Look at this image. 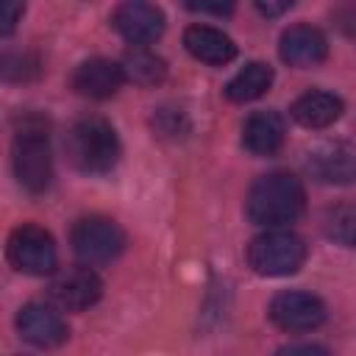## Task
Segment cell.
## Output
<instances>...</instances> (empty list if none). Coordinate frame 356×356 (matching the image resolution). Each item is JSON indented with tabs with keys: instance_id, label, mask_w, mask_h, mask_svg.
Wrapping results in <instances>:
<instances>
[{
	"instance_id": "cell-12",
	"label": "cell",
	"mask_w": 356,
	"mask_h": 356,
	"mask_svg": "<svg viewBox=\"0 0 356 356\" xmlns=\"http://www.w3.org/2000/svg\"><path fill=\"white\" fill-rule=\"evenodd\" d=\"M122 81H125L122 67L108 61V58H89V61L78 64L72 78H70L72 89L83 97H92V100H106V97L117 95Z\"/></svg>"
},
{
	"instance_id": "cell-13",
	"label": "cell",
	"mask_w": 356,
	"mask_h": 356,
	"mask_svg": "<svg viewBox=\"0 0 356 356\" xmlns=\"http://www.w3.org/2000/svg\"><path fill=\"white\" fill-rule=\"evenodd\" d=\"M278 53H281V61L289 67H312L328 56V42L323 31L312 25H292L281 33Z\"/></svg>"
},
{
	"instance_id": "cell-7",
	"label": "cell",
	"mask_w": 356,
	"mask_h": 356,
	"mask_svg": "<svg viewBox=\"0 0 356 356\" xmlns=\"http://www.w3.org/2000/svg\"><path fill=\"white\" fill-rule=\"evenodd\" d=\"M47 295L58 309L81 312V309H89L100 300L103 281L89 264H75V267H67V270L53 275Z\"/></svg>"
},
{
	"instance_id": "cell-26",
	"label": "cell",
	"mask_w": 356,
	"mask_h": 356,
	"mask_svg": "<svg viewBox=\"0 0 356 356\" xmlns=\"http://www.w3.org/2000/svg\"><path fill=\"white\" fill-rule=\"evenodd\" d=\"M339 19H342L339 25H342L348 33H353V36H356V8H348L345 14H339Z\"/></svg>"
},
{
	"instance_id": "cell-6",
	"label": "cell",
	"mask_w": 356,
	"mask_h": 356,
	"mask_svg": "<svg viewBox=\"0 0 356 356\" xmlns=\"http://www.w3.org/2000/svg\"><path fill=\"white\" fill-rule=\"evenodd\" d=\"M6 253L8 261L25 275H50L56 270V242L42 225L25 222L14 228Z\"/></svg>"
},
{
	"instance_id": "cell-25",
	"label": "cell",
	"mask_w": 356,
	"mask_h": 356,
	"mask_svg": "<svg viewBox=\"0 0 356 356\" xmlns=\"http://www.w3.org/2000/svg\"><path fill=\"white\" fill-rule=\"evenodd\" d=\"M289 6H292V3H286V0H284V3H256V8H259L264 17H278V14H284Z\"/></svg>"
},
{
	"instance_id": "cell-14",
	"label": "cell",
	"mask_w": 356,
	"mask_h": 356,
	"mask_svg": "<svg viewBox=\"0 0 356 356\" xmlns=\"http://www.w3.org/2000/svg\"><path fill=\"white\" fill-rule=\"evenodd\" d=\"M286 136L284 117L278 111H253L242 125V145L253 156H273Z\"/></svg>"
},
{
	"instance_id": "cell-17",
	"label": "cell",
	"mask_w": 356,
	"mask_h": 356,
	"mask_svg": "<svg viewBox=\"0 0 356 356\" xmlns=\"http://www.w3.org/2000/svg\"><path fill=\"white\" fill-rule=\"evenodd\" d=\"M122 75L125 81L136 83V86H156L164 81L167 75V64L161 56H156L153 50L147 47H131L125 56H122Z\"/></svg>"
},
{
	"instance_id": "cell-19",
	"label": "cell",
	"mask_w": 356,
	"mask_h": 356,
	"mask_svg": "<svg viewBox=\"0 0 356 356\" xmlns=\"http://www.w3.org/2000/svg\"><path fill=\"white\" fill-rule=\"evenodd\" d=\"M323 231L342 248H356V200H339L325 209Z\"/></svg>"
},
{
	"instance_id": "cell-20",
	"label": "cell",
	"mask_w": 356,
	"mask_h": 356,
	"mask_svg": "<svg viewBox=\"0 0 356 356\" xmlns=\"http://www.w3.org/2000/svg\"><path fill=\"white\" fill-rule=\"evenodd\" d=\"M36 72H39V64L31 56H6L3 58V75L8 81H25Z\"/></svg>"
},
{
	"instance_id": "cell-16",
	"label": "cell",
	"mask_w": 356,
	"mask_h": 356,
	"mask_svg": "<svg viewBox=\"0 0 356 356\" xmlns=\"http://www.w3.org/2000/svg\"><path fill=\"white\" fill-rule=\"evenodd\" d=\"M292 120L303 128L320 131L342 117V100L331 92H306L292 103Z\"/></svg>"
},
{
	"instance_id": "cell-21",
	"label": "cell",
	"mask_w": 356,
	"mask_h": 356,
	"mask_svg": "<svg viewBox=\"0 0 356 356\" xmlns=\"http://www.w3.org/2000/svg\"><path fill=\"white\" fill-rule=\"evenodd\" d=\"M153 125H156V131L164 134V136H178V134L184 131V114H181V108H175V111L161 108V111L153 117Z\"/></svg>"
},
{
	"instance_id": "cell-22",
	"label": "cell",
	"mask_w": 356,
	"mask_h": 356,
	"mask_svg": "<svg viewBox=\"0 0 356 356\" xmlns=\"http://www.w3.org/2000/svg\"><path fill=\"white\" fill-rule=\"evenodd\" d=\"M22 3H17V0H6L3 6H0V33L3 36H8L11 31H14V25H17V19L22 17Z\"/></svg>"
},
{
	"instance_id": "cell-3",
	"label": "cell",
	"mask_w": 356,
	"mask_h": 356,
	"mask_svg": "<svg viewBox=\"0 0 356 356\" xmlns=\"http://www.w3.org/2000/svg\"><path fill=\"white\" fill-rule=\"evenodd\" d=\"M11 164L17 181L28 192H44L53 178V153L47 142V125L39 117H25L22 128L14 134Z\"/></svg>"
},
{
	"instance_id": "cell-5",
	"label": "cell",
	"mask_w": 356,
	"mask_h": 356,
	"mask_svg": "<svg viewBox=\"0 0 356 356\" xmlns=\"http://www.w3.org/2000/svg\"><path fill=\"white\" fill-rule=\"evenodd\" d=\"M70 242H72L75 256L83 264H106L122 253L125 234L114 220L100 217V214H89L72 225Z\"/></svg>"
},
{
	"instance_id": "cell-1",
	"label": "cell",
	"mask_w": 356,
	"mask_h": 356,
	"mask_svg": "<svg viewBox=\"0 0 356 356\" xmlns=\"http://www.w3.org/2000/svg\"><path fill=\"white\" fill-rule=\"evenodd\" d=\"M303 206H306V192L300 178L284 170L259 175L245 200L248 217L256 225H264L267 231L295 222L303 214Z\"/></svg>"
},
{
	"instance_id": "cell-2",
	"label": "cell",
	"mask_w": 356,
	"mask_h": 356,
	"mask_svg": "<svg viewBox=\"0 0 356 356\" xmlns=\"http://www.w3.org/2000/svg\"><path fill=\"white\" fill-rule=\"evenodd\" d=\"M67 156L75 170L89 175H103L120 161V139L108 120L97 114L78 117L64 139Z\"/></svg>"
},
{
	"instance_id": "cell-10",
	"label": "cell",
	"mask_w": 356,
	"mask_h": 356,
	"mask_svg": "<svg viewBox=\"0 0 356 356\" xmlns=\"http://www.w3.org/2000/svg\"><path fill=\"white\" fill-rule=\"evenodd\" d=\"M17 331L22 334L25 342H31L36 348H58L70 337V328H67L64 317L58 314V309H53L47 303H39V300L19 309Z\"/></svg>"
},
{
	"instance_id": "cell-23",
	"label": "cell",
	"mask_w": 356,
	"mask_h": 356,
	"mask_svg": "<svg viewBox=\"0 0 356 356\" xmlns=\"http://www.w3.org/2000/svg\"><path fill=\"white\" fill-rule=\"evenodd\" d=\"M275 356H328V350L323 345H312V342H298V345H284Z\"/></svg>"
},
{
	"instance_id": "cell-24",
	"label": "cell",
	"mask_w": 356,
	"mask_h": 356,
	"mask_svg": "<svg viewBox=\"0 0 356 356\" xmlns=\"http://www.w3.org/2000/svg\"><path fill=\"white\" fill-rule=\"evenodd\" d=\"M189 8L192 11H203V14H220V17L234 11L231 3H189Z\"/></svg>"
},
{
	"instance_id": "cell-4",
	"label": "cell",
	"mask_w": 356,
	"mask_h": 356,
	"mask_svg": "<svg viewBox=\"0 0 356 356\" xmlns=\"http://www.w3.org/2000/svg\"><path fill=\"white\" fill-rule=\"evenodd\" d=\"M303 261H306V242L292 231L270 228L248 245V264L253 267V273L267 278L292 275L303 267Z\"/></svg>"
},
{
	"instance_id": "cell-15",
	"label": "cell",
	"mask_w": 356,
	"mask_h": 356,
	"mask_svg": "<svg viewBox=\"0 0 356 356\" xmlns=\"http://www.w3.org/2000/svg\"><path fill=\"white\" fill-rule=\"evenodd\" d=\"M184 44L197 61H206L214 67L228 64L236 56L234 39L228 33H222L220 28H211V25H189L184 31Z\"/></svg>"
},
{
	"instance_id": "cell-8",
	"label": "cell",
	"mask_w": 356,
	"mask_h": 356,
	"mask_svg": "<svg viewBox=\"0 0 356 356\" xmlns=\"http://www.w3.org/2000/svg\"><path fill=\"white\" fill-rule=\"evenodd\" d=\"M267 314L281 331H292V334L295 331H312V328L323 325L325 303L312 292L289 289V292H278L270 300Z\"/></svg>"
},
{
	"instance_id": "cell-9",
	"label": "cell",
	"mask_w": 356,
	"mask_h": 356,
	"mask_svg": "<svg viewBox=\"0 0 356 356\" xmlns=\"http://www.w3.org/2000/svg\"><path fill=\"white\" fill-rule=\"evenodd\" d=\"M111 25L125 42H131L134 47H142V44L156 42L164 33V11L153 3L128 0L114 8Z\"/></svg>"
},
{
	"instance_id": "cell-18",
	"label": "cell",
	"mask_w": 356,
	"mask_h": 356,
	"mask_svg": "<svg viewBox=\"0 0 356 356\" xmlns=\"http://www.w3.org/2000/svg\"><path fill=\"white\" fill-rule=\"evenodd\" d=\"M273 83V70L270 64H261V61H253L248 67H242L228 83H225V95L228 100L234 103H248V100H256L261 97Z\"/></svg>"
},
{
	"instance_id": "cell-11",
	"label": "cell",
	"mask_w": 356,
	"mask_h": 356,
	"mask_svg": "<svg viewBox=\"0 0 356 356\" xmlns=\"http://www.w3.org/2000/svg\"><path fill=\"white\" fill-rule=\"evenodd\" d=\"M306 170L312 172V178L323 184H350L356 181V145L350 142L317 145L306 159Z\"/></svg>"
}]
</instances>
